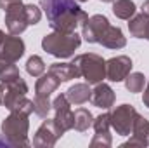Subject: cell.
Returning <instances> with one entry per match:
<instances>
[{"label": "cell", "instance_id": "12", "mask_svg": "<svg viewBox=\"0 0 149 148\" xmlns=\"http://www.w3.org/2000/svg\"><path fill=\"white\" fill-rule=\"evenodd\" d=\"M114 99H116V96H114V91L111 89L109 84H104V82L95 84V87L92 91V98H90L94 106L108 110V108H111L114 105Z\"/></svg>", "mask_w": 149, "mask_h": 148}, {"label": "cell", "instance_id": "27", "mask_svg": "<svg viewBox=\"0 0 149 148\" xmlns=\"http://www.w3.org/2000/svg\"><path fill=\"white\" fill-rule=\"evenodd\" d=\"M17 77H21V73H19V68L16 66V63L0 68V82H10Z\"/></svg>", "mask_w": 149, "mask_h": 148}, {"label": "cell", "instance_id": "23", "mask_svg": "<svg viewBox=\"0 0 149 148\" xmlns=\"http://www.w3.org/2000/svg\"><path fill=\"white\" fill-rule=\"evenodd\" d=\"M26 72L31 75V77H40V75H43V72H45V63H43V59H42L40 56H31V58H28V61H26Z\"/></svg>", "mask_w": 149, "mask_h": 148}, {"label": "cell", "instance_id": "14", "mask_svg": "<svg viewBox=\"0 0 149 148\" xmlns=\"http://www.w3.org/2000/svg\"><path fill=\"white\" fill-rule=\"evenodd\" d=\"M49 72L54 73L61 82H70L73 78H80L81 73L74 63H52L49 66Z\"/></svg>", "mask_w": 149, "mask_h": 148}, {"label": "cell", "instance_id": "2", "mask_svg": "<svg viewBox=\"0 0 149 148\" xmlns=\"http://www.w3.org/2000/svg\"><path fill=\"white\" fill-rule=\"evenodd\" d=\"M30 115L23 111H10L2 120V136L9 141L10 147H30L28 131H30Z\"/></svg>", "mask_w": 149, "mask_h": 148}, {"label": "cell", "instance_id": "18", "mask_svg": "<svg viewBox=\"0 0 149 148\" xmlns=\"http://www.w3.org/2000/svg\"><path fill=\"white\" fill-rule=\"evenodd\" d=\"M132 136L137 138L144 147H149V120L144 118L142 115H137L132 129Z\"/></svg>", "mask_w": 149, "mask_h": 148}, {"label": "cell", "instance_id": "34", "mask_svg": "<svg viewBox=\"0 0 149 148\" xmlns=\"http://www.w3.org/2000/svg\"><path fill=\"white\" fill-rule=\"evenodd\" d=\"M0 105H2V94H0Z\"/></svg>", "mask_w": 149, "mask_h": 148}, {"label": "cell", "instance_id": "20", "mask_svg": "<svg viewBox=\"0 0 149 148\" xmlns=\"http://www.w3.org/2000/svg\"><path fill=\"white\" fill-rule=\"evenodd\" d=\"M92 122H94V117H92V113L87 110V108H78V110H74L73 129H76L78 132H85L88 127H92Z\"/></svg>", "mask_w": 149, "mask_h": 148}, {"label": "cell", "instance_id": "19", "mask_svg": "<svg viewBox=\"0 0 149 148\" xmlns=\"http://www.w3.org/2000/svg\"><path fill=\"white\" fill-rule=\"evenodd\" d=\"M137 7L132 0H114L113 2V14L120 19H130L135 14Z\"/></svg>", "mask_w": 149, "mask_h": 148}, {"label": "cell", "instance_id": "24", "mask_svg": "<svg viewBox=\"0 0 149 148\" xmlns=\"http://www.w3.org/2000/svg\"><path fill=\"white\" fill-rule=\"evenodd\" d=\"M111 145L113 138L109 132H95L90 141V148H109Z\"/></svg>", "mask_w": 149, "mask_h": 148}, {"label": "cell", "instance_id": "5", "mask_svg": "<svg viewBox=\"0 0 149 148\" xmlns=\"http://www.w3.org/2000/svg\"><path fill=\"white\" fill-rule=\"evenodd\" d=\"M52 110L56 111L54 122H56L57 129H59L63 134L73 129V125H74V111L71 110V103L68 101L66 94H59V96L52 101Z\"/></svg>", "mask_w": 149, "mask_h": 148}, {"label": "cell", "instance_id": "15", "mask_svg": "<svg viewBox=\"0 0 149 148\" xmlns=\"http://www.w3.org/2000/svg\"><path fill=\"white\" fill-rule=\"evenodd\" d=\"M61 85V80L56 77L54 73L47 72V75H40L35 84V94L37 96H47L50 98V94Z\"/></svg>", "mask_w": 149, "mask_h": 148}, {"label": "cell", "instance_id": "25", "mask_svg": "<svg viewBox=\"0 0 149 148\" xmlns=\"http://www.w3.org/2000/svg\"><path fill=\"white\" fill-rule=\"evenodd\" d=\"M24 12H26V19H28V25H38L40 19H42V9L35 5V4H24Z\"/></svg>", "mask_w": 149, "mask_h": 148}, {"label": "cell", "instance_id": "31", "mask_svg": "<svg viewBox=\"0 0 149 148\" xmlns=\"http://www.w3.org/2000/svg\"><path fill=\"white\" fill-rule=\"evenodd\" d=\"M78 4H83V2H88V0H76Z\"/></svg>", "mask_w": 149, "mask_h": 148}, {"label": "cell", "instance_id": "33", "mask_svg": "<svg viewBox=\"0 0 149 148\" xmlns=\"http://www.w3.org/2000/svg\"><path fill=\"white\" fill-rule=\"evenodd\" d=\"M101 2H114V0H101Z\"/></svg>", "mask_w": 149, "mask_h": 148}, {"label": "cell", "instance_id": "11", "mask_svg": "<svg viewBox=\"0 0 149 148\" xmlns=\"http://www.w3.org/2000/svg\"><path fill=\"white\" fill-rule=\"evenodd\" d=\"M40 5L49 19V23L66 12H73L76 9H80L76 0H40Z\"/></svg>", "mask_w": 149, "mask_h": 148}, {"label": "cell", "instance_id": "1", "mask_svg": "<svg viewBox=\"0 0 149 148\" xmlns=\"http://www.w3.org/2000/svg\"><path fill=\"white\" fill-rule=\"evenodd\" d=\"M80 44H81V35H78L76 32H56L54 30L52 33L42 38L43 51L59 59L71 58L74 51L80 47Z\"/></svg>", "mask_w": 149, "mask_h": 148}, {"label": "cell", "instance_id": "32", "mask_svg": "<svg viewBox=\"0 0 149 148\" xmlns=\"http://www.w3.org/2000/svg\"><path fill=\"white\" fill-rule=\"evenodd\" d=\"M146 38L149 40V26H148V33H146Z\"/></svg>", "mask_w": 149, "mask_h": 148}, {"label": "cell", "instance_id": "8", "mask_svg": "<svg viewBox=\"0 0 149 148\" xmlns=\"http://www.w3.org/2000/svg\"><path fill=\"white\" fill-rule=\"evenodd\" d=\"M63 136V132L57 129L54 118H47L40 124V127L37 129L35 136H33V147L37 148H50L57 143V140Z\"/></svg>", "mask_w": 149, "mask_h": 148}, {"label": "cell", "instance_id": "28", "mask_svg": "<svg viewBox=\"0 0 149 148\" xmlns=\"http://www.w3.org/2000/svg\"><path fill=\"white\" fill-rule=\"evenodd\" d=\"M23 0H0V9H3V12L9 9V7H12V5H16V4H21Z\"/></svg>", "mask_w": 149, "mask_h": 148}, {"label": "cell", "instance_id": "26", "mask_svg": "<svg viewBox=\"0 0 149 148\" xmlns=\"http://www.w3.org/2000/svg\"><path fill=\"white\" fill-rule=\"evenodd\" d=\"M92 127L95 132H109V127H111L109 113H101L99 117H95L92 122Z\"/></svg>", "mask_w": 149, "mask_h": 148}, {"label": "cell", "instance_id": "3", "mask_svg": "<svg viewBox=\"0 0 149 148\" xmlns=\"http://www.w3.org/2000/svg\"><path fill=\"white\" fill-rule=\"evenodd\" d=\"M73 63L78 66L81 77L87 80V84H99L106 78V59L95 52H85L73 59Z\"/></svg>", "mask_w": 149, "mask_h": 148}, {"label": "cell", "instance_id": "7", "mask_svg": "<svg viewBox=\"0 0 149 148\" xmlns=\"http://www.w3.org/2000/svg\"><path fill=\"white\" fill-rule=\"evenodd\" d=\"M108 26H109V19L104 14L90 16L81 25V38L88 44H99Z\"/></svg>", "mask_w": 149, "mask_h": 148}, {"label": "cell", "instance_id": "9", "mask_svg": "<svg viewBox=\"0 0 149 148\" xmlns=\"http://www.w3.org/2000/svg\"><path fill=\"white\" fill-rule=\"evenodd\" d=\"M5 26L9 30L10 35H21L30 25L26 19V12H24V4H16L12 7H9L5 11Z\"/></svg>", "mask_w": 149, "mask_h": 148}, {"label": "cell", "instance_id": "4", "mask_svg": "<svg viewBox=\"0 0 149 148\" xmlns=\"http://www.w3.org/2000/svg\"><path fill=\"white\" fill-rule=\"evenodd\" d=\"M137 110L132 105H120L109 113L111 118V127L116 131V134L120 136H130L132 129H134V122L137 118Z\"/></svg>", "mask_w": 149, "mask_h": 148}, {"label": "cell", "instance_id": "30", "mask_svg": "<svg viewBox=\"0 0 149 148\" xmlns=\"http://www.w3.org/2000/svg\"><path fill=\"white\" fill-rule=\"evenodd\" d=\"M141 11H142V14H146L149 18V0H146L144 4H142V7H141Z\"/></svg>", "mask_w": 149, "mask_h": 148}, {"label": "cell", "instance_id": "29", "mask_svg": "<svg viewBox=\"0 0 149 148\" xmlns=\"http://www.w3.org/2000/svg\"><path fill=\"white\" fill-rule=\"evenodd\" d=\"M142 103H144V106H148V108H149V78H148V84H146V89H144Z\"/></svg>", "mask_w": 149, "mask_h": 148}, {"label": "cell", "instance_id": "21", "mask_svg": "<svg viewBox=\"0 0 149 148\" xmlns=\"http://www.w3.org/2000/svg\"><path fill=\"white\" fill-rule=\"evenodd\" d=\"M144 85H146V77L141 73V72H130L125 78V87L130 91V92H142L144 91Z\"/></svg>", "mask_w": 149, "mask_h": 148}, {"label": "cell", "instance_id": "22", "mask_svg": "<svg viewBox=\"0 0 149 148\" xmlns=\"http://www.w3.org/2000/svg\"><path fill=\"white\" fill-rule=\"evenodd\" d=\"M50 110H52L50 99L47 96H37L35 94V99H33V113H37L38 117H42V118H47Z\"/></svg>", "mask_w": 149, "mask_h": 148}, {"label": "cell", "instance_id": "17", "mask_svg": "<svg viewBox=\"0 0 149 148\" xmlns=\"http://www.w3.org/2000/svg\"><path fill=\"white\" fill-rule=\"evenodd\" d=\"M128 32L130 35L135 38H146L148 33V26H149V18L146 14H134L130 19H128Z\"/></svg>", "mask_w": 149, "mask_h": 148}, {"label": "cell", "instance_id": "16", "mask_svg": "<svg viewBox=\"0 0 149 148\" xmlns=\"http://www.w3.org/2000/svg\"><path fill=\"white\" fill-rule=\"evenodd\" d=\"M66 98L71 105H83L90 101L92 98V89L90 84H74L66 91Z\"/></svg>", "mask_w": 149, "mask_h": 148}, {"label": "cell", "instance_id": "10", "mask_svg": "<svg viewBox=\"0 0 149 148\" xmlns=\"http://www.w3.org/2000/svg\"><path fill=\"white\" fill-rule=\"evenodd\" d=\"M132 59L128 56H114L106 61V78L111 82H121L132 72Z\"/></svg>", "mask_w": 149, "mask_h": 148}, {"label": "cell", "instance_id": "6", "mask_svg": "<svg viewBox=\"0 0 149 148\" xmlns=\"http://www.w3.org/2000/svg\"><path fill=\"white\" fill-rule=\"evenodd\" d=\"M24 54V42L17 35H5L0 44V68L17 63Z\"/></svg>", "mask_w": 149, "mask_h": 148}, {"label": "cell", "instance_id": "13", "mask_svg": "<svg viewBox=\"0 0 149 148\" xmlns=\"http://www.w3.org/2000/svg\"><path fill=\"white\" fill-rule=\"evenodd\" d=\"M99 44L104 45V47H108V49H123L127 45V38L123 35L121 28L109 25L106 28V32H104V35H102Z\"/></svg>", "mask_w": 149, "mask_h": 148}]
</instances>
